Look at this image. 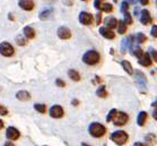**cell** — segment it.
Returning <instances> with one entry per match:
<instances>
[{
	"mask_svg": "<svg viewBox=\"0 0 157 146\" xmlns=\"http://www.w3.org/2000/svg\"><path fill=\"white\" fill-rule=\"evenodd\" d=\"M151 107H153V108H157V100L155 101V102H153V103H151Z\"/></svg>",
	"mask_w": 157,
	"mask_h": 146,
	"instance_id": "43",
	"label": "cell"
},
{
	"mask_svg": "<svg viewBox=\"0 0 157 146\" xmlns=\"http://www.w3.org/2000/svg\"><path fill=\"white\" fill-rule=\"evenodd\" d=\"M4 128V121L0 119V129H2Z\"/></svg>",
	"mask_w": 157,
	"mask_h": 146,
	"instance_id": "42",
	"label": "cell"
},
{
	"mask_svg": "<svg viewBox=\"0 0 157 146\" xmlns=\"http://www.w3.org/2000/svg\"><path fill=\"white\" fill-rule=\"evenodd\" d=\"M100 10L105 11V13H110V11L113 10V7H112V5L111 4H103L102 6H101Z\"/></svg>",
	"mask_w": 157,
	"mask_h": 146,
	"instance_id": "27",
	"label": "cell"
},
{
	"mask_svg": "<svg viewBox=\"0 0 157 146\" xmlns=\"http://www.w3.org/2000/svg\"><path fill=\"white\" fill-rule=\"evenodd\" d=\"M114 1H117V0H114Z\"/></svg>",
	"mask_w": 157,
	"mask_h": 146,
	"instance_id": "48",
	"label": "cell"
},
{
	"mask_svg": "<svg viewBox=\"0 0 157 146\" xmlns=\"http://www.w3.org/2000/svg\"><path fill=\"white\" fill-rule=\"evenodd\" d=\"M7 114H8L7 108L4 107L2 104H0V116H7Z\"/></svg>",
	"mask_w": 157,
	"mask_h": 146,
	"instance_id": "30",
	"label": "cell"
},
{
	"mask_svg": "<svg viewBox=\"0 0 157 146\" xmlns=\"http://www.w3.org/2000/svg\"><path fill=\"white\" fill-rule=\"evenodd\" d=\"M129 120V116L125 112H122V111L115 110L113 117H112V122L114 124L115 126H124Z\"/></svg>",
	"mask_w": 157,
	"mask_h": 146,
	"instance_id": "4",
	"label": "cell"
},
{
	"mask_svg": "<svg viewBox=\"0 0 157 146\" xmlns=\"http://www.w3.org/2000/svg\"><path fill=\"white\" fill-rule=\"evenodd\" d=\"M139 2L143 6H146V5H148V2H149V0H139Z\"/></svg>",
	"mask_w": 157,
	"mask_h": 146,
	"instance_id": "38",
	"label": "cell"
},
{
	"mask_svg": "<svg viewBox=\"0 0 157 146\" xmlns=\"http://www.w3.org/2000/svg\"><path fill=\"white\" fill-rule=\"evenodd\" d=\"M138 62L144 67H149L151 65V57L148 52H143V54L138 58Z\"/></svg>",
	"mask_w": 157,
	"mask_h": 146,
	"instance_id": "11",
	"label": "cell"
},
{
	"mask_svg": "<svg viewBox=\"0 0 157 146\" xmlns=\"http://www.w3.org/2000/svg\"><path fill=\"white\" fill-rule=\"evenodd\" d=\"M121 65H122V67H123V69H124V71L127 73V74H129V75H132V74H133L132 66H131V64H130L129 61H127V60L121 61Z\"/></svg>",
	"mask_w": 157,
	"mask_h": 146,
	"instance_id": "20",
	"label": "cell"
},
{
	"mask_svg": "<svg viewBox=\"0 0 157 146\" xmlns=\"http://www.w3.org/2000/svg\"><path fill=\"white\" fill-rule=\"evenodd\" d=\"M51 14H52V9H44L43 11H41L40 13V18L42 19V21H45V19H48V18L50 17Z\"/></svg>",
	"mask_w": 157,
	"mask_h": 146,
	"instance_id": "24",
	"label": "cell"
},
{
	"mask_svg": "<svg viewBox=\"0 0 157 146\" xmlns=\"http://www.w3.org/2000/svg\"><path fill=\"white\" fill-rule=\"evenodd\" d=\"M153 118L155 120H157V108H155L153 111Z\"/></svg>",
	"mask_w": 157,
	"mask_h": 146,
	"instance_id": "37",
	"label": "cell"
},
{
	"mask_svg": "<svg viewBox=\"0 0 157 146\" xmlns=\"http://www.w3.org/2000/svg\"><path fill=\"white\" fill-rule=\"evenodd\" d=\"M110 138L112 142H114L117 145L121 146V145H124L125 143L128 142V138L129 136L128 134L123 130H117V132H112V135L110 136Z\"/></svg>",
	"mask_w": 157,
	"mask_h": 146,
	"instance_id": "3",
	"label": "cell"
},
{
	"mask_svg": "<svg viewBox=\"0 0 157 146\" xmlns=\"http://www.w3.org/2000/svg\"><path fill=\"white\" fill-rule=\"evenodd\" d=\"M156 6H157V0H156Z\"/></svg>",
	"mask_w": 157,
	"mask_h": 146,
	"instance_id": "46",
	"label": "cell"
},
{
	"mask_svg": "<svg viewBox=\"0 0 157 146\" xmlns=\"http://www.w3.org/2000/svg\"><path fill=\"white\" fill-rule=\"evenodd\" d=\"M82 1H86V0H82Z\"/></svg>",
	"mask_w": 157,
	"mask_h": 146,
	"instance_id": "47",
	"label": "cell"
},
{
	"mask_svg": "<svg viewBox=\"0 0 157 146\" xmlns=\"http://www.w3.org/2000/svg\"><path fill=\"white\" fill-rule=\"evenodd\" d=\"M34 109L35 111H37L39 113H45L47 112V105L43 103H35L34 104Z\"/></svg>",
	"mask_w": 157,
	"mask_h": 146,
	"instance_id": "23",
	"label": "cell"
},
{
	"mask_svg": "<svg viewBox=\"0 0 157 146\" xmlns=\"http://www.w3.org/2000/svg\"><path fill=\"white\" fill-rule=\"evenodd\" d=\"M57 34L61 40H68L71 37V32H70V30H69L68 27H66V26H61V27H59L57 31Z\"/></svg>",
	"mask_w": 157,
	"mask_h": 146,
	"instance_id": "9",
	"label": "cell"
},
{
	"mask_svg": "<svg viewBox=\"0 0 157 146\" xmlns=\"http://www.w3.org/2000/svg\"><path fill=\"white\" fill-rule=\"evenodd\" d=\"M15 50L13 45L9 42H1L0 43V54L4 56V57H11L14 56Z\"/></svg>",
	"mask_w": 157,
	"mask_h": 146,
	"instance_id": "5",
	"label": "cell"
},
{
	"mask_svg": "<svg viewBox=\"0 0 157 146\" xmlns=\"http://www.w3.org/2000/svg\"><path fill=\"white\" fill-rule=\"evenodd\" d=\"M136 40H137V43H144V42H146L147 37L144 33H138L136 36Z\"/></svg>",
	"mask_w": 157,
	"mask_h": 146,
	"instance_id": "28",
	"label": "cell"
},
{
	"mask_svg": "<svg viewBox=\"0 0 157 146\" xmlns=\"http://www.w3.org/2000/svg\"><path fill=\"white\" fill-rule=\"evenodd\" d=\"M6 137H7L9 140H17L19 137H21V132L17 128L15 127H8L7 130H6Z\"/></svg>",
	"mask_w": 157,
	"mask_h": 146,
	"instance_id": "8",
	"label": "cell"
},
{
	"mask_svg": "<svg viewBox=\"0 0 157 146\" xmlns=\"http://www.w3.org/2000/svg\"><path fill=\"white\" fill-rule=\"evenodd\" d=\"M149 54H150V57L153 58V60L157 62V51L154 50V49H150V53Z\"/></svg>",
	"mask_w": 157,
	"mask_h": 146,
	"instance_id": "32",
	"label": "cell"
},
{
	"mask_svg": "<svg viewBox=\"0 0 157 146\" xmlns=\"http://www.w3.org/2000/svg\"><path fill=\"white\" fill-rule=\"evenodd\" d=\"M124 14V23L127 24V25H130V24H132V17L131 15L129 14L128 11H125V13H123Z\"/></svg>",
	"mask_w": 157,
	"mask_h": 146,
	"instance_id": "29",
	"label": "cell"
},
{
	"mask_svg": "<svg viewBox=\"0 0 157 146\" xmlns=\"http://www.w3.org/2000/svg\"><path fill=\"white\" fill-rule=\"evenodd\" d=\"M4 146H15L14 145V143H11V142H6L4 144Z\"/></svg>",
	"mask_w": 157,
	"mask_h": 146,
	"instance_id": "39",
	"label": "cell"
},
{
	"mask_svg": "<svg viewBox=\"0 0 157 146\" xmlns=\"http://www.w3.org/2000/svg\"><path fill=\"white\" fill-rule=\"evenodd\" d=\"M56 84H57L59 87H64L66 86V83L62 81V79H60V78H58L57 81H56Z\"/></svg>",
	"mask_w": 157,
	"mask_h": 146,
	"instance_id": "34",
	"label": "cell"
},
{
	"mask_svg": "<svg viewBox=\"0 0 157 146\" xmlns=\"http://www.w3.org/2000/svg\"><path fill=\"white\" fill-rule=\"evenodd\" d=\"M96 95L98 97H106L107 96V92H106V89H105V86L104 85H101L96 91Z\"/></svg>",
	"mask_w": 157,
	"mask_h": 146,
	"instance_id": "25",
	"label": "cell"
},
{
	"mask_svg": "<svg viewBox=\"0 0 157 146\" xmlns=\"http://www.w3.org/2000/svg\"><path fill=\"white\" fill-rule=\"evenodd\" d=\"M94 7L96 8V9H101V0H95V2H94Z\"/></svg>",
	"mask_w": 157,
	"mask_h": 146,
	"instance_id": "35",
	"label": "cell"
},
{
	"mask_svg": "<svg viewBox=\"0 0 157 146\" xmlns=\"http://www.w3.org/2000/svg\"><path fill=\"white\" fill-rule=\"evenodd\" d=\"M135 77H136V82L138 83L139 87H141V89H146V76L144 75L141 71L137 70L136 74H135Z\"/></svg>",
	"mask_w": 157,
	"mask_h": 146,
	"instance_id": "13",
	"label": "cell"
},
{
	"mask_svg": "<svg viewBox=\"0 0 157 146\" xmlns=\"http://www.w3.org/2000/svg\"><path fill=\"white\" fill-rule=\"evenodd\" d=\"M104 23H105V26L111 30L117 29V26H118V21H117L114 17H106L105 21H104Z\"/></svg>",
	"mask_w": 157,
	"mask_h": 146,
	"instance_id": "18",
	"label": "cell"
},
{
	"mask_svg": "<svg viewBox=\"0 0 157 146\" xmlns=\"http://www.w3.org/2000/svg\"><path fill=\"white\" fill-rule=\"evenodd\" d=\"M100 34L107 40H113L115 37V34L113 33V31L111 29H109V27H106V26L100 27Z\"/></svg>",
	"mask_w": 157,
	"mask_h": 146,
	"instance_id": "12",
	"label": "cell"
},
{
	"mask_svg": "<svg viewBox=\"0 0 157 146\" xmlns=\"http://www.w3.org/2000/svg\"><path fill=\"white\" fill-rule=\"evenodd\" d=\"M133 146H145L143 144V143H139V142H137V143H135V144H133Z\"/></svg>",
	"mask_w": 157,
	"mask_h": 146,
	"instance_id": "41",
	"label": "cell"
},
{
	"mask_svg": "<svg viewBox=\"0 0 157 146\" xmlns=\"http://www.w3.org/2000/svg\"><path fill=\"white\" fill-rule=\"evenodd\" d=\"M101 21H102V16H101V13H98V14L96 15V23L97 24H100Z\"/></svg>",
	"mask_w": 157,
	"mask_h": 146,
	"instance_id": "36",
	"label": "cell"
},
{
	"mask_svg": "<svg viewBox=\"0 0 157 146\" xmlns=\"http://www.w3.org/2000/svg\"><path fill=\"white\" fill-rule=\"evenodd\" d=\"M82 146H90V145H88V144H86V143H82Z\"/></svg>",
	"mask_w": 157,
	"mask_h": 146,
	"instance_id": "44",
	"label": "cell"
},
{
	"mask_svg": "<svg viewBox=\"0 0 157 146\" xmlns=\"http://www.w3.org/2000/svg\"><path fill=\"white\" fill-rule=\"evenodd\" d=\"M129 2H130V4H133V2H135V0H128Z\"/></svg>",
	"mask_w": 157,
	"mask_h": 146,
	"instance_id": "45",
	"label": "cell"
},
{
	"mask_svg": "<svg viewBox=\"0 0 157 146\" xmlns=\"http://www.w3.org/2000/svg\"><path fill=\"white\" fill-rule=\"evenodd\" d=\"M79 22L82 25H90L93 23V15L87 13V11H82L78 16Z\"/></svg>",
	"mask_w": 157,
	"mask_h": 146,
	"instance_id": "7",
	"label": "cell"
},
{
	"mask_svg": "<svg viewBox=\"0 0 157 146\" xmlns=\"http://www.w3.org/2000/svg\"><path fill=\"white\" fill-rule=\"evenodd\" d=\"M23 34H24V36H25L27 40H31L35 37V31H34V29L31 27V26H25L24 30H23Z\"/></svg>",
	"mask_w": 157,
	"mask_h": 146,
	"instance_id": "16",
	"label": "cell"
},
{
	"mask_svg": "<svg viewBox=\"0 0 157 146\" xmlns=\"http://www.w3.org/2000/svg\"><path fill=\"white\" fill-rule=\"evenodd\" d=\"M150 34H151V36H154V37H157V25H154L153 27H151Z\"/></svg>",
	"mask_w": 157,
	"mask_h": 146,
	"instance_id": "33",
	"label": "cell"
},
{
	"mask_svg": "<svg viewBox=\"0 0 157 146\" xmlns=\"http://www.w3.org/2000/svg\"><path fill=\"white\" fill-rule=\"evenodd\" d=\"M72 105H78L79 104V101H77V100H72Z\"/></svg>",
	"mask_w": 157,
	"mask_h": 146,
	"instance_id": "40",
	"label": "cell"
},
{
	"mask_svg": "<svg viewBox=\"0 0 157 146\" xmlns=\"http://www.w3.org/2000/svg\"><path fill=\"white\" fill-rule=\"evenodd\" d=\"M68 76L70 77V79L75 81V82H79L80 81V75H79L78 71H76L75 69H69Z\"/></svg>",
	"mask_w": 157,
	"mask_h": 146,
	"instance_id": "21",
	"label": "cell"
},
{
	"mask_svg": "<svg viewBox=\"0 0 157 146\" xmlns=\"http://www.w3.org/2000/svg\"><path fill=\"white\" fill-rule=\"evenodd\" d=\"M16 43H17L18 45H26L27 44V39H26L25 36L18 35L16 37Z\"/></svg>",
	"mask_w": 157,
	"mask_h": 146,
	"instance_id": "26",
	"label": "cell"
},
{
	"mask_svg": "<svg viewBox=\"0 0 157 146\" xmlns=\"http://www.w3.org/2000/svg\"><path fill=\"white\" fill-rule=\"evenodd\" d=\"M49 114H50L51 118H54V119H60V118L63 117L64 114V111L62 109L61 105L59 104H54L52 107L50 108V110H49Z\"/></svg>",
	"mask_w": 157,
	"mask_h": 146,
	"instance_id": "6",
	"label": "cell"
},
{
	"mask_svg": "<svg viewBox=\"0 0 157 146\" xmlns=\"http://www.w3.org/2000/svg\"><path fill=\"white\" fill-rule=\"evenodd\" d=\"M128 9H129L128 1H123L121 4V10L123 11V13H125V11H128Z\"/></svg>",
	"mask_w": 157,
	"mask_h": 146,
	"instance_id": "31",
	"label": "cell"
},
{
	"mask_svg": "<svg viewBox=\"0 0 157 146\" xmlns=\"http://www.w3.org/2000/svg\"><path fill=\"white\" fill-rule=\"evenodd\" d=\"M145 142L147 143V145H149V146H153L156 144L157 142V138H156V135L155 134H148V135L145 136Z\"/></svg>",
	"mask_w": 157,
	"mask_h": 146,
	"instance_id": "19",
	"label": "cell"
},
{
	"mask_svg": "<svg viewBox=\"0 0 157 146\" xmlns=\"http://www.w3.org/2000/svg\"><path fill=\"white\" fill-rule=\"evenodd\" d=\"M18 6L25 11H31L34 9V1L33 0H18Z\"/></svg>",
	"mask_w": 157,
	"mask_h": 146,
	"instance_id": "10",
	"label": "cell"
},
{
	"mask_svg": "<svg viewBox=\"0 0 157 146\" xmlns=\"http://www.w3.org/2000/svg\"><path fill=\"white\" fill-rule=\"evenodd\" d=\"M100 59H101L100 53L95 50H88L82 56V61L86 65H88V66H94V65L98 64Z\"/></svg>",
	"mask_w": 157,
	"mask_h": 146,
	"instance_id": "2",
	"label": "cell"
},
{
	"mask_svg": "<svg viewBox=\"0 0 157 146\" xmlns=\"http://www.w3.org/2000/svg\"><path fill=\"white\" fill-rule=\"evenodd\" d=\"M147 118H148V114H147L146 111H140L139 113H138V117H137V124H138V126H140V127L145 126Z\"/></svg>",
	"mask_w": 157,
	"mask_h": 146,
	"instance_id": "17",
	"label": "cell"
},
{
	"mask_svg": "<svg viewBox=\"0 0 157 146\" xmlns=\"http://www.w3.org/2000/svg\"><path fill=\"white\" fill-rule=\"evenodd\" d=\"M127 26H128V25L124 23V21H119L118 22V26H117L119 34H124V33L127 32Z\"/></svg>",
	"mask_w": 157,
	"mask_h": 146,
	"instance_id": "22",
	"label": "cell"
},
{
	"mask_svg": "<svg viewBox=\"0 0 157 146\" xmlns=\"http://www.w3.org/2000/svg\"><path fill=\"white\" fill-rule=\"evenodd\" d=\"M16 99L18 101H23V102H25V101H29L31 99V94H29L27 91H18L16 93Z\"/></svg>",
	"mask_w": 157,
	"mask_h": 146,
	"instance_id": "15",
	"label": "cell"
},
{
	"mask_svg": "<svg viewBox=\"0 0 157 146\" xmlns=\"http://www.w3.org/2000/svg\"><path fill=\"white\" fill-rule=\"evenodd\" d=\"M105 132H106L105 127L100 122H93L88 127V132L94 138H101L102 136L105 135Z\"/></svg>",
	"mask_w": 157,
	"mask_h": 146,
	"instance_id": "1",
	"label": "cell"
},
{
	"mask_svg": "<svg viewBox=\"0 0 157 146\" xmlns=\"http://www.w3.org/2000/svg\"><path fill=\"white\" fill-rule=\"evenodd\" d=\"M140 22L144 25H148L151 23V17H150V14L148 13L147 9H143L141 10V15H140Z\"/></svg>",
	"mask_w": 157,
	"mask_h": 146,
	"instance_id": "14",
	"label": "cell"
}]
</instances>
